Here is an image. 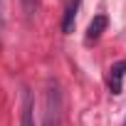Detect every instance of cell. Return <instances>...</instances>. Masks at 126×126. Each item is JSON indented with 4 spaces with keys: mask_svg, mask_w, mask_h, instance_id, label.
I'll return each mask as SVG.
<instances>
[{
    "mask_svg": "<svg viewBox=\"0 0 126 126\" xmlns=\"http://www.w3.org/2000/svg\"><path fill=\"white\" fill-rule=\"evenodd\" d=\"M59 119H62V94L57 82H49L45 94V126H59Z\"/></svg>",
    "mask_w": 126,
    "mask_h": 126,
    "instance_id": "6da1fadb",
    "label": "cell"
},
{
    "mask_svg": "<svg viewBox=\"0 0 126 126\" xmlns=\"http://www.w3.org/2000/svg\"><path fill=\"white\" fill-rule=\"evenodd\" d=\"M20 126H35V99L30 94V89L22 92V119Z\"/></svg>",
    "mask_w": 126,
    "mask_h": 126,
    "instance_id": "7a4b0ae2",
    "label": "cell"
},
{
    "mask_svg": "<svg viewBox=\"0 0 126 126\" xmlns=\"http://www.w3.org/2000/svg\"><path fill=\"white\" fill-rule=\"evenodd\" d=\"M79 5H82V0H69V5H67V10H64V17H62V32H64V35H69V32L74 30Z\"/></svg>",
    "mask_w": 126,
    "mask_h": 126,
    "instance_id": "3957f363",
    "label": "cell"
},
{
    "mask_svg": "<svg viewBox=\"0 0 126 126\" xmlns=\"http://www.w3.org/2000/svg\"><path fill=\"white\" fill-rule=\"evenodd\" d=\"M106 25H109V17H106V15H96V17L89 22V27H87V42L99 40V37H101V32L106 30Z\"/></svg>",
    "mask_w": 126,
    "mask_h": 126,
    "instance_id": "277c9868",
    "label": "cell"
},
{
    "mask_svg": "<svg viewBox=\"0 0 126 126\" xmlns=\"http://www.w3.org/2000/svg\"><path fill=\"white\" fill-rule=\"evenodd\" d=\"M109 72H111V89H114V94H119V92H121V79H124V74H126V59L116 62Z\"/></svg>",
    "mask_w": 126,
    "mask_h": 126,
    "instance_id": "5b68a950",
    "label": "cell"
},
{
    "mask_svg": "<svg viewBox=\"0 0 126 126\" xmlns=\"http://www.w3.org/2000/svg\"><path fill=\"white\" fill-rule=\"evenodd\" d=\"M20 3H22L25 15H27V17H32V15H35V10H37V0H20Z\"/></svg>",
    "mask_w": 126,
    "mask_h": 126,
    "instance_id": "8992f818",
    "label": "cell"
}]
</instances>
